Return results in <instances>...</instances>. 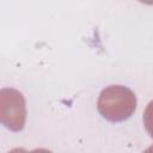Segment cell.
Segmentation results:
<instances>
[{
  "mask_svg": "<svg viewBox=\"0 0 153 153\" xmlns=\"http://www.w3.org/2000/svg\"><path fill=\"white\" fill-rule=\"evenodd\" d=\"M135 93L123 85H110L102 90L97 109L103 118L110 122L128 120L136 110Z\"/></svg>",
  "mask_w": 153,
  "mask_h": 153,
  "instance_id": "6da1fadb",
  "label": "cell"
},
{
  "mask_svg": "<svg viewBox=\"0 0 153 153\" xmlns=\"http://www.w3.org/2000/svg\"><path fill=\"white\" fill-rule=\"evenodd\" d=\"M139 1L142 4H146V5H153V0H139Z\"/></svg>",
  "mask_w": 153,
  "mask_h": 153,
  "instance_id": "277c9868",
  "label": "cell"
},
{
  "mask_svg": "<svg viewBox=\"0 0 153 153\" xmlns=\"http://www.w3.org/2000/svg\"><path fill=\"white\" fill-rule=\"evenodd\" d=\"M143 126L149 134L151 137H153V100H151L143 112Z\"/></svg>",
  "mask_w": 153,
  "mask_h": 153,
  "instance_id": "3957f363",
  "label": "cell"
},
{
  "mask_svg": "<svg viewBox=\"0 0 153 153\" xmlns=\"http://www.w3.org/2000/svg\"><path fill=\"white\" fill-rule=\"evenodd\" d=\"M26 102L22 92L12 87L0 91V122L12 131H20L26 122Z\"/></svg>",
  "mask_w": 153,
  "mask_h": 153,
  "instance_id": "7a4b0ae2",
  "label": "cell"
}]
</instances>
